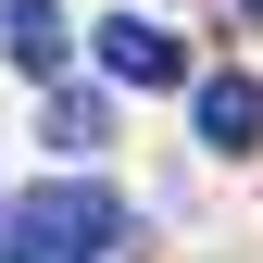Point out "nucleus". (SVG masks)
<instances>
[{
  "mask_svg": "<svg viewBox=\"0 0 263 263\" xmlns=\"http://www.w3.org/2000/svg\"><path fill=\"white\" fill-rule=\"evenodd\" d=\"M125 238V201H101V188H38V201H13V251L0 263H88Z\"/></svg>",
  "mask_w": 263,
  "mask_h": 263,
  "instance_id": "1",
  "label": "nucleus"
},
{
  "mask_svg": "<svg viewBox=\"0 0 263 263\" xmlns=\"http://www.w3.org/2000/svg\"><path fill=\"white\" fill-rule=\"evenodd\" d=\"M101 63H113L125 88H176V76H188V50L163 38L151 13H113V25H101Z\"/></svg>",
  "mask_w": 263,
  "mask_h": 263,
  "instance_id": "2",
  "label": "nucleus"
},
{
  "mask_svg": "<svg viewBox=\"0 0 263 263\" xmlns=\"http://www.w3.org/2000/svg\"><path fill=\"white\" fill-rule=\"evenodd\" d=\"M188 113H201L213 151H251V138H263V88H251V76H201V101H188Z\"/></svg>",
  "mask_w": 263,
  "mask_h": 263,
  "instance_id": "3",
  "label": "nucleus"
},
{
  "mask_svg": "<svg viewBox=\"0 0 263 263\" xmlns=\"http://www.w3.org/2000/svg\"><path fill=\"white\" fill-rule=\"evenodd\" d=\"M0 50H13L25 76H63V50H76V25H63L50 0H13V13H0Z\"/></svg>",
  "mask_w": 263,
  "mask_h": 263,
  "instance_id": "4",
  "label": "nucleus"
},
{
  "mask_svg": "<svg viewBox=\"0 0 263 263\" xmlns=\"http://www.w3.org/2000/svg\"><path fill=\"white\" fill-rule=\"evenodd\" d=\"M50 151H113V101L101 88H63L50 76Z\"/></svg>",
  "mask_w": 263,
  "mask_h": 263,
  "instance_id": "5",
  "label": "nucleus"
},
{
  "mask_svg": "<svg viewBox=\"0 0 263 263\" xmlns=\"http://www.w3.org/2000/svg\"><path fill=\"white\" fill-rule=\"evenodd\" d=\"M0 213H13V201H0Z\"/></svg>",
  "mask_w": 263,
  "mask_h": 263,
  "instance_id": "6",
  "label": "nucleus"
}]
</instances>
